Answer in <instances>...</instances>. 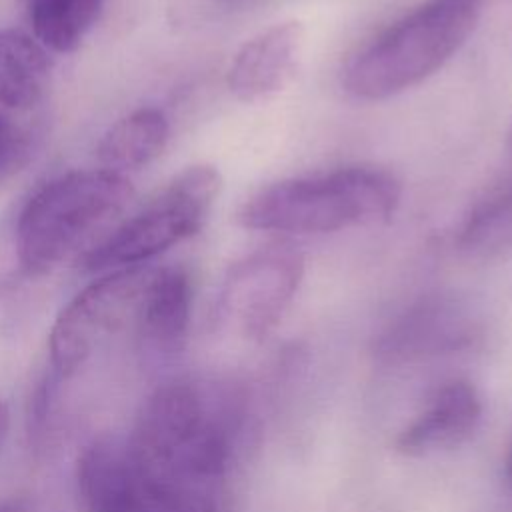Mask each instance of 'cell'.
<instances>
[{"label":"cell","instance_id":"6da1fadb","mask_svg":"<svg viewBox=\"0 0 512 512\" xmlns=\"http://www.w3.org/2000/svg\"><path fill=\"white\" fill-rule=\"evenodd\" d=\"M126 442L146 470L214 492L230 456V434L220 400L202 382L190 378L158 386L144 400Z\"/></svg>","mask_w":512,"mask_h":512},{"label":"cell","instance_id":"7a4b0ae2","mask_svg":"<svg viewBox=\"0 0 512 512\" xmlns=\"http://www.w3.org/2000/svg\"><path fill=\"white\" fill-rule=\"evenodd\" d=\"M134 198L124 174L76 170L44 184L24 206L18 228V260L28 274H46L80 250L84 256L122 220ZM82 256V258H84Z\"/></svg>","mask_w":512,"mask_h":512},{"label":"cell","instance_id":"3957f363","mask_svg":"<svg viewBox=\"0 0 512 512\" xmlns=\"http://www.w3.org/2000/svg\"><path fill=\"white\" fill-rule=\"evenodd\" d=\"M400 196L394 174L374 166H348L262 188L244 202L238 222L264 232L326 234L388 222Z\"/></svg>","mask_w":512,"mask_h":512},{"label":"cell","instance_id":"277c9868","mask_svg":"<svg viewBox=\"0 0 512 512\" xmlns=\"http://www.w3.org/2000/svg\"><path fill=\"white\" fill-rule=\"evenodd\" d=\"M484 0H426L356 52L346 92L362 100L396 96L440 70L476 30Z\"/></svg>","mask_w":512,"mask_h":512},{"label":"cell","instance_id":"5b68a950","mask_svg":"<svg viewBox=\"0 0 512 512\" xmlns=\"http://www.w3.org/2000/svg\"><path fill=\"white\" fill-rule=\"evenodd\" d=\"M222 188L214 166L198 164L182 170L144 208L122 220L84 258L88 270L140 264L184 238L206 222Z\"/></svg>","mask_w":512,"mask_h":512},{"label":"cell","instance_id":"8992f818","mask_svg":"<svg viewBox=\"0 0 512 512\" xmlns=\"http://www.w3.org/2000/svg\"><path fill=\"white\" fill-rule=\"evenodd\" d=\"M76 486L84 512H216V492L146 470L118 438H98L82 450Z\"/></svg>","mask_w":512,"mask_h":512},{"label":"cell","instance_id":"52a82bcc","mask_svg":"<svg viewBox=\"0 0 512 512\" xmlns=\"http://www.w3.org/2000/svg\"><path fill=\"white\" fill-rule=\"evenodd\" d=\"M150 270L120 268L78 292L58 314L50 338V360L60 376L74 374L94 350L134 314Z\"/></svg>","mask_w":512,"mask_h":512},{"label":"cell","instance_id":"ba28073f","mask_svg":"<svg viewBox=\"0 0 512 512\" xmlns=\"http://www.w3.org/2000/svg\"><path fill=\"white\" fill-rule=\"evenodd\" d=\"M304 274L302 254L288 244L260 248L238 260L220 292V314L246 338L266 336L282 318Z\"/></svg>","mask_w":512,"mask_h":512},{"label":"cell","instance_id":"9c48e42d","mask_svg":"<svg viewBox=\"0 0 512 512\" xmlns=\"http://www.w3.org/2000/svg\"><path fill=\"white\" fill-rule=\"evenodd\" d=\"M304 50V26L276 22L242 44L228 68V88L242 102H262L296 76Z\"/></svg>","mask_w":512,"mask_h":512},{"label":"cell","instance_id":"30bf717a","mask_svg":"<svg viewBox=\"0 0 512 512\" xmlns=\"http://www.w3.org/2000/svg\"><path fill=\"white\" fill-rule=\"evenodd\" d=\"M192 308L190 276L180 266L150 270L134 328L142 350L156 356L176 354L186 340Z\"/></svg>","mask_w":512,"mask_h":512},{"label":"cell","instance_id":"8fae6325","mask_svg":"<svg viewBox=\"0 0 512 512\" xmlns=\"http://www.w3.org/2000/svg\"><path fill=\"white\" fill-rule=\"evenodd\" d=\"M482 404L470 382L446 384L398 436L396 448L406 456H428L464 442L480 422Z\"/></svg>","mask_w":512,"mask_h":512},{"label":"cell","instance_id":"7c38bea8","mask_svg":"<svg viewBox=\"0 0 512 512\" xmlns=\"http://www.w3.org/2000/svg\"><path fill=\"white\" fill-rule=\"evenodd\" d=\"M470 336V320L460 304L444 298L420 302L406 312L382 338L380 352L388 358H410L456 348Z\"/></svg>","mask_w":512,"mask_h":512},{"label":"cell","instance_id":"4fadbf2b","mask_svg":"<svg viewBox=\"0 0 512 512\" xmlns=\"http://www.w3.org/2000/svg\"><path fill=\"white\" fill-rule=\"evenodd\" d=\"M50 62L44 48L20 30H0V104L26 110L46 92Z\"/></svg>","mask_w":512,"mask_h":512},{"label":"cell","instance_id":"5bb4252c","mask_svg":"<svg viewBox=\"0 0 512 512\" xmlns=\"http://www.w3.org/2000/svg\"><path fill=\"white\" fill-rule=\"evenodd\" d=\"M166 140V116L158 108H140L106 130L98 144V160L118 174L138 170L164 150Z\"/></svg>","mask_w":512,"mask_h":512},{"label":"cell","instance_id":"9a60e30c","mask_svg":"<svg viewBox=\"0 0 512 512\" xmlns=\"http://www.w3.org/2000/svg\"><path fill=\"white\" fill-rule=\"evenodd\" d=\"M104 0H28V18L42 46L72 52L102 12Z\"/></svg>","mask_w":512,"mask_h":512},{"label":"cell","instance_id":"2e32d148","mask_svg":"<svg viewBox=\"0 0 512 512\" xmlns=\"http://www.w3.org/2000/svg\"><path fill=\"white\" fill-rule=\"evenodd\" d=\"M508 244H512V190L476 208L460 234V246L468 252H492Z\"/></svg>","mask_w":512,"mask_h":512},{"label":"cell","instance_id":"e0dca14e","mask_svg":"<svg viewBox=\"0 0 512 512\" xmlns=\"http://www.w3.org/2000/svg\"><path fill=\"white\" fill-rule=\"evenodd\" d=\"M18 154H20V140L14 128L0 114V170L10 166Z\"/></svg>","mask_w":512,"mask_h":512},{"label":"cell","instance_id":"ac0fdd59","mask_svg":"<svg viewBox=\"0 0 512 512\" xmlns=\"http://www.w3.org/2000/svg\"><path fill=\"white\" fill-rule=\"evenodd\" d=\"M6 424H8V412H6V404L0 400V440H2V436H4Z\"/></svg>","mask_w":512,"mask_h":512},{"label":"cell","instance_id":"d6986e66","mask_svg":"<svg viewBox=\"0 0 512 512\" xmlns=\"http://www.w3.org/2000/svg\"><path fill=\"white\" fill-rule=\"evenodd\" d=\"M506 474H508V480L512 484V448H510V454H508V460H506Z\"/></svg>","mask_w":512,"mask_h":512},{"label":"cell","instance_id":"ffe728a7","mask_svg":"<svg viewBox=\"0 0 512 512\" xmlns=\"http://www.w3.org/2000/svg\"><path fill=\"white\" fill-rule=\"evenodd\" d=\"M510 148H512V130H510Z\"/></svg>","mask_w":512,"mask_h":512}]
</instances>
